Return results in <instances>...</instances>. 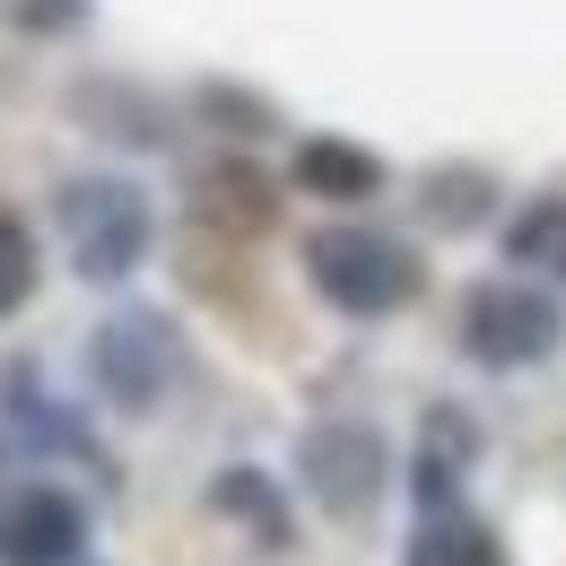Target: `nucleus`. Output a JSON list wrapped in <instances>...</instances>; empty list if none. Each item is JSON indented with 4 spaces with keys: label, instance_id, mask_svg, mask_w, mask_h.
Segmentation results:
<instances>
[{
    "label": "nucleus",
    "instance_id": "8",
    "mask_svg": "<svg viewBox=\"0 0 566 566\" xmlns=\"http://www.w3.org/2000/svg\"><path fill=\"white\" fill-rule=\"evenodd\" d=\"M480 462V419L471 410H427V436H419V462H410V489L419 505H453L462 480Z\"/></svg>",
    "mask_w": 566,
    "mask_h": 566
},
{
    "label": "nucleus",
    "instance_id": "3",
    "mask_svg": "<svg viewBox=\"0 0 566 566\" xmlns=\"http://www.w3.org/2000/svg\"><path fill=\"white\" fill-rule=\"evenodd\" d=\"M453 340H462V357H471V366H489V375H523V366L558 357L566 314H558V296L532 280V271H514V280H480V287H462Z\"/></svg>",
    "mask_w": 566,
    "mask_h": 566
},
{
    "label": "nucleus",
    "instance_id": "13",
    "mask_svg": "<svg viewBox=\"0 0 566 566\" xmlns=\"http://www.w3.org/2000/svg\"><path fill=\"white\" fill-rule=\"evenodd\" d=\"M505 262H523L532 280H566V192H541L505 218Z\"/></svg>",
    "mask_w": 566,
    "mask_h": 566
},
{
    "label": "nucleus",
    "instance_id": "17",
    "mask_svg": "<svg viewBox=\"0 0 566 566\" xmlns=\"http://www.w3.org/2000/svg\"><path fill=\"white\" fill-rule=\"evenodd\" d=\"M78 18H87V0H18L27 35H53V27H78Z\"/></svg>",
    "mask_w": 566,
    "mask_h": 566
},
{
    "label": "nucleus",
    "instance_id": "1",
    "mask_svg": "<svg viewBox=\"0 0 566 566\" xmlns=\"http://www.w3.org/2000/svg\"><path fill=\"white\" fill-rule=\"evenodd\" d=\"M305 280H314V296H323L332 314L384 323V314H401L427 287V262H419V244H401V235H384V227H323V235L305 244Z\"/></svg>",
    "mask_w": 566,
    "mask_h": 566
},
{
    "label": "nucleus",
    "instance_id": "16",
    "mask_svg": "<svg viewBox=\"0 0 566 566\" xmlns=\"http://www.w3.org/2000/svg\"><path fill=\"white\" fill-rule=\"evenodd\" d=\"M201 114H218V132H244V140H262L271 132V105L262 96H244V87H201Z\"/></svg>",
    "mask_w": 566,
    "mask_h": 566
},
{
    "label": "nucleus",
    "instance_id": "18",
    "mask_svg": "<svg viewBox=\"0 0 566 566\" xmlns=\"http://www.w3.org/2000/svg\"><path fill=\"white\" fill-rule=\"evenodd\" d=\"M0 505H9V480H0Z\"/></svg>",
    "mask_w": 566,
    "mask_h": 566
},
{
    "label": "nucleus",
    "instance_id": "14",
    "mask_svg": "<svg viewBox=\"0 0 566 566\" xmlns=\"http://www.w3.org/2000/svg\"><path fill=\"white\" fill-rule=\"evenodd\" d=\"M419 201L436 227H471V218H489V175L480 166H444V175H427Z\"/></svg>",
    "mask_w": 566,
    "mask_h": 566
},
{
    "label": "nucleus",
    "instance_id": "12",
    "mask_svg": "<svg viewBox=\"0 0 566 566\" xmlns=\"http://www.w3.org/2000/svg\"><path fill=\"white\" fill-rule=\"evenodd\" d=\"M210 505L218 514H235L244 532H253V549H271L280 558L287 549V505H280V489H271V471H253V462H235V471H218V489H210Z\"/></svg>",
    "mask_w": 566,
    "mask_h": 566
},
{
    "label": "nucleus",
    "instance_id": "4",
    "mask_svg": "<svg viewBox=\"0 0 566 566\" xmlns=\"http://www.w3.org/2000/svg\"><path fill=\"white\" fill-rule=\"evenodd\" d=\"M175 366H184L175 323H166V314H148V305H123V314H105V323L87 332V384H96V401H105V410H123V419L166 410Z\"/></svg>",
    "mask_w": 566,
    "mask_h": 566
},
{
    "label": "nucleus",
    "instance_id": "11",
    "mask_svg": "<svg viewBox=\"0 0 566 566\" xmlns=\"http://www.w3.org/2000/svg\"><path fill=\"white\" fill-rule=\"evenodd\" d=\"M296 184L314 201H375L384 192V157L357 140H305L296 148Z\"/></svg>",
    "mask_w": 566,
    "mask_h": 566
},
{
    "label": "nucleus",
    "instance_id": "6",
    "mask_svg": "<svg viewBox=\"0 0 566 566\" xmlns=\"http://www.w3.org/2000/svg\"><path fill=\"white\" fill-rule=\"evenodd\" d=\"M0 566H87V505L53 480H27L0 505Z\"/></svg>",
    "mask_w": 566,
    "mask_h": 566
},
{
    "label": "nucleus",
    "instance_id": "9",
    "mask_svg": "<svg viewBox=\"0 0 566 566\" xmlns=\"http://www.w3.org/2000/svg\"><path fill=\"white\" fill-rule=\"evenodd\" d=\"M192 210L210 218V227H227V235H262V227L280 218V192H271L253 166L218 157V166H201V175H192Z\"/></svg>",
    "mask_w": 566,
    "mask_h": 566
},
{
    "label": "nucleus",
    "instance_id": "2",
    "mask_svg": "<svg viewBox=\"0 0 566 566\" xmlns=\"http://www.w3.org/2000/svg\"><path fill=\"white\" fill-rule=\"evenodd\" d=\"M53 218H62L71 271L96 280V287L132 280V271L148 262V244H157V210H148V192L132 184V175H78V184H62Z\"/></svg>",
    "mask_w": 566,
    "mask_h": 566
},
{
    "label": "nucleus",
    "instance_id": "15",
    "mask_svg": "<svg viewBox=\"0 0 566 566\" xmlns=\"http://www.w3.org/2000/svg\"><path fill=\"white\" fill-rule=\"evenodd\" d=\"M27 296H35V235L18 210H0V314H18Z\"/></svg>",
    "mask_w": 566,
    "mask_h": 566
},
{
    "label": "nucleus",
    "instance_id": "5",
    "mask_svg": "<svg viewBox=\"0 0 566 566\" xmlns=\"http://www.w3.org/2000/svg\"><path fill=\"white\" fill-rule=\"evenodd\" d=\"M296 489L314 496L323 514H340V523L375 514L384 489H392V444H384V427H366V419H314L305 436H296Z\"/></svg>",
    "mask_w": 566,
    "mask_h": 566
},
{
    "label": "nucleus",
    "instance_id": "10",
    "mask_svg": "<svg viewBox=\"0 0 566 566\" xmlns=\"http://www.w3.org/2000/svg\"><path fill=\"white\" fill-rule=\"evenodd\" d=\"M401 566H505V541H496V523L462 514V505H427V523L410 532Z\"/></svg>",
    "mask_w": 566,
    "mask_h": 566
},
{
    "label": "nucleus",
    "instance_id": "7",
    "mask_svg": "<svg viewBox=\"0 0 566 566\" xmlns=\"http://www.w3.org/2000/svg\"><path fill=\"white\" fill-rule=\"evenodd\" d=\"M0 436H9L18 453H96V444H87V427L44 392V375H35L27 357H9V366H0Z\"/></svg>",
    "mask_w": 566,
    "mask_h": 566
}]
</instances>
